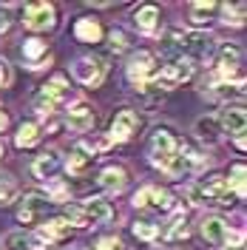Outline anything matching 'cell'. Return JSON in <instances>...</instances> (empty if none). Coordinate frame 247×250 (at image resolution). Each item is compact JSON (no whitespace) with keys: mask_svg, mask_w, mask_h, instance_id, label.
<instances>
[{"mask_svg":"<svg viewBox=\"0 0 247 250\" xmlns=\"http://www.w3.org/2000/svg\"><path fill=\"white\" fill-rule=\"evenodd\" d=\"M125 48H128V37H125V31L114 29L108 34V51H114V54H123Z\"/></svg>","mask_w":247,"mask_h":250,"instance_id":"cell-27","label":"cell"},{"mask_svg":"<svg viewBox=\"0 0 247 250\" xmlns=\"http://www.w3.org/2000/svg\"><path fill=\"white\" fill-rule=\"evenodd\" d=\"M6 29H9V15H6V12L0 9V34H3Z\"/></svg>","mask_w":247,"mask_h":250,"instance_id":"cell-36","label":"cell"},{"mask_svg":"<svg viewBox=\"0 0 247 250\" xmlns=\"http://www.w3.org/2000/svg\"><path fill=\"white\" fill-rule=\"evenodd\" d=\"M74 34L82 43H100L103 40V26L94 17H80L77 23H74Z\"/></svg>","mask_w":247,"mask_h":250,"instance_id":"cell-18","label":"cell"},{"mask_svg":"<svg viewBox=\"0 0 247 250\" xmlns=\"http://www.w3.org/2000/svg\"><path fill=\"white\" fill-rule=\"evenodd\" d=\"M134 236L142 239V242H154L156 236H159V225L156 222H148V219L145 222H137L134 225Z\"/></svg>","mask_w":247,"mask_h":250,"instance_id":"cell-26","label":"cell"},{"mask_svg":"<svg viewBox=\"0 0 247 250\" xmlns=\"http://www.w3.org/2000/svg\"><path fill=\"white\" fill-rule=\"evenodd\" d=\"M196 196L202 202H210V205H230V199H233L230 182L222 173H207L196 185Z\"/></svg>","mask_w":247,"mask_h":250,"instance_id":"cell-3","label":"cell"},{"mask_svg":"<svg viewBox=\"0 0 247 250\" xmlns=\"http://www.w3.org/2000/svg\"><path fill=\"white\" fill-rule=\"evenodd\" d=\"M34 108L40 111V114H51V111L57 108V105H54L51 100H46V97H37V100H34Z\"/></svg>","mask_w":247,"mask_h":250,"instance_id":"cell-34","label":"cell"},{"mask_svg":"<svg viewBox=\"0 0 247 250\" xmlns=\"http://www.w3.org/2000/svg\"><path fill=\"white\" fill-rule=\"evenodd\" d=\"M222 12H225V23H242L245 20V3H227V6H222Z\"/></svg>","mask_w":247,"mask_h":250,"instance_id":"cell-29","label":"cell"},{"mask_svg":"<svg viewBox=\"0 0 247 250\" xmlns=\"http://www.w3.org/2000/svg\"><path fill=\"white\" fill-rule=\"evenodd\" d=\"M236 148H239V151H245V148H247V140H245V134H239V137H236Z\"/></svg>","mask_w":247,"mask_h":250,"instance_id":"cell-37","label":"cell"},{"mask_svg":"<svg viewBox=\"0 0 247 250\" xmlns=\"http://www.w3.org/2000/svg\"><path fill=\"white\" fill-rule=\"evenodd\" d=\"M48 205H51V196H43V193H26L17 219H20V222H34L43 210H48Z\"/></svg>","mask_w":247,"mask_h":250,"instance_id":"cell-11","label":"cell"},{"mask_svg":"<svg viewBox=\"0 0 247 250\" xmlns=\"http://www.w3.org/2000/svg\"><path fill=\"white\" fill-rule=\"evenodd\" d=\"M68 125L74 131H88L94 125V108L88 103H74L71 111H68Z\"/></svg>","mask_w":247,"mask_h":250,"instance_id":"cell-15","label":"cell"},{"mask_svg":"<svg viewBox=\"0 0 247 250\" xmlns=\"http://www.w3.org/2000/svg\"><path fill=\"white\" fill-rule=\"evenodd\" d=\"M193 77V62L187 60V57H176V60L165 62L162 68H159V74H156L148 85H142V88H156V91H165V88H173V85H182L185 80Z\"/></svg>","mask_w":247,"mask_h":250,"instance_id":"cell-2","label":"cell"},{"mask_svg":"<svg viewBox=\"0 0 247 250\" xmlns=\"http://www.w3.org/2000/svg\"><path fill=\"white\" fill-rule=\"evenodd\" d=\"M230 250H245V248H242V245H233V248Z\"/></svg>","mask_w":247,"mask_h":250,"instance_id":"cell-40","label":"cell"},{"mask_svg":"<svg viewBox=\"0 0 247 250\" xmlns=\"http://www.w3.org/2000/svg\"><path fill=\"white\" fill-rule=\"evenodd\" d=\"M40 97H46V100H51V103L57 105L60 100L68 97V80L62 77V74H54V77L43 85V94H40Z\"/></svg>","mask_w":247,"mask_h":250,"instance_id":"cell-19","label":"cell"},{"mask_svg":"<svg viewBox=\"0 0 247 250\" xmlns=\"http://www.w3.org/2000/svg\"><path fill=\"white\" fill-rule=\"evenodd\" d=\"M46 54V43L43 40H29L26 46H23V57L31 62H37V57H43Z\"/></svg>","mask_w":247,"mask_h":250,"instance_id":"cell-28","label":"cell"},{"mask_svg":"<svg viewBox=\"0 0 247 250\" xmlns=\"http://www.w3.org/2000/svg\"><path fill=\"white\" fill-rule=\"evenodd\" d=\"M6 245H9V250H31V242L26 239V233H12L6 239Z\"/></svg>","mask_w":247,"mask_h":250,"instance_id":"cell-32","label":"cell"},{"mask_svg":"<svg viewBox=\"0 0 247 250\" xmlns=\"http://www.w3.org/2000/svg\"><path fill=\"white\" fill-rule=\"evenodd\" d=\"M40 236L46 239V242H62V239H68L71 236V225H68V219L65 216H57V219H48L46 225L40 228Z\"/></svg>","mask_w":247,"mask_h":250,"instance_id":"cell-14","label":"cell"},{"mask_svg":"<svg viewBox=\"0 0 247 250\" xmlns=\"http://www.w3.org/2000/svg\"><path fill=\"white\" fill-rule=\"evenodd\" d=\"M94 250H125V245L117 239V236H105V239H100L97 242V248Z\"/></svg>","mask_w":247,"mask_h":250,"instance_id":"cell-33","label":"cell"},{"mask_svg":"<svg viewBox=\"0 0 247 250\" xmlns=\"http://www.w3.org/2000/svg\"><path fill=\"white\" fill-rule=\"evenodd\" d=\"M233 190H236V196H245V165L239 162V165H233Z\"/></svg>","mask_w":247,"mask_h":250,"instance_id":"cell-31","label":"cell"},{"mask_svg":"<svg viewBox=\"0 0 247 250\" xmlns=\"http://www.w3.org/2000/svg\"><path fill=\"white\" fill-rule=\"evenodd\" d=\"M137 128H139V117L134 111L131 108L117 111V117L111 120V140H117V142L131 140V137L137 134Z\"/></svg>","mask_w":247,"mask_h":250,"instance_id":"cell-7","label":"cell"},{"mask_svg":"<svg viewBox=\"0 0 247 250\" xmlns=\"http://www.w3.org/2000/svg\"><path fill=\"white\" fill-rule=\"evenodd\" d=\"M134 20H137V26L142 31H154L156 23H159V9L156 6H139L134 12Z\"/></svg>","mask_w":247,"mask_h":250,"instance_id":"cell-22","label":"cell"},{"mask_svg":"<svg viewBox=\"0 0 247 250\" xmlns=\"http://www.w3.org/2000/svg\"><path fill=\"white\" fill-rule=\"evenodd\" d=\"M168 239H170V242L187 239V222H185V216H176V219H173V228L168 230Z\"/></svg>","mask_w":247,"mask_h":250,"instance_id":"cell-30","label":"cell"},{"mask_svg":"<svg viewBox=\"0 0 247 250\" xmlns=\"http://www.w3.org/2000/svg\"><path fill=\"white\" fill-rule=\"evenodd\" d=\"M134 205H137V208H151L156 213H168V210H173V196H170L168 190L156 188V185H145L142 190H137Z\"/></svg>","mask_w":247,"mask_h":250,"instance_id":"cell-4","label":"cell"},{"mask_svg":"<svg viewBox=\"0 0 247 250\" xmlns=\"http://www.w3.org/2000/svg\"><path fill=\"white\" fill-rule=\"evenodd\" d=\"M37 140H40V128H37V123H23L20 128H17V148H31V145H37Z\"/></svg>","mask_w":247,"mask_h":250,"instance_id":"cell-23","label":"cell"},{"mask_svg":"<svg viewBox=\"0 0 247 250\" xmlns=\"http://www.w3.org/2000/svg\"><path fill=\"white\" fill-rule=\"evenodd\" d=\"M57 171H60V156L54 154V151L40 154L37 159H34V165H31V173H34L37 179H51Z\"/></svg>","mask_w":247,"mask_h":250,"instance_id":"cell-17","label":"cell"},{"mask_svg":"<svg viewBox=\"0 0 247 250\" xmlns=\"http://www.w3.org/2000/svg\"><path fill=\"white\" fill-rule=\"evenodd\" d=\"M94 159H97L94 151H88L85 145H80L77 151L68 156V173H85L94 165Z\"/></svg>","mask_w":247,"mask_h":250,"instance_id":"cell-20","label":"cell"},{"mask_svg":"<svg viewBox=\"0 0 247 250\" xmlns=\"http://www.w3.org/2000/svg\"><path fill=\"white\" fill-rule=\"evenodd\" d=\"M216 12H219V3H213V0H196V3H190V20L196 26L207 23Z\"/></svg>","mask_w":247,"mask_h":250,"instance_id":"cell-21","label":"cell"},{"mask_svg":"<svg viewBox=\"0 0 247 250\" xmlns=\"http://www.w3.org/2000/svg\"><path fill=\"white\" fill-rule=\"evenodd\" d=\"M9 80H12V71H9V62H6L3 57H0V88H3V85H9Z\"/></svg>","mask_w":247,"mask_h":250,"instance_id":"cell-35","label":"cell"},{"mask_svg":"<svg viewBox=\"0 0 247 250\" xmlns=\"http://www.w3.org/2000/svg\"><path fill=\"white\" fill-rule=\"evenodd\" d=\"M100 185L105 190H111V193H123L128 188V171L120 168V165H108L105 171L100 173Z\"/></svg>","mask_w":247,"mask_h":250,"instance_id":"cell-13","label":"cell"},{"mask_svg":"<svg viewBox=\"0 0 247 250\" xmlns=\"http://www.w3.org/2000/svg\"><path fill=\"white\" fill-rule=\"evenodd\" d=\"M6 154V145H3V140H0V156Z\"/></svg>","mask_w":247,"mask_h":250,"instance_id":"cell-39","label":"cell"},{"mask_svg":"<svg viewBox=\"0 0 247 250\" xmlns=\"http://www.w3.org/2000/svg\"><path fill=\"white\" fill-rule=\"evenodd\" d=\"M227 134H245V125H247V114H245V108H239V105H227V108L219 114V120H216Z\"/></svg>","mask_w":247,"mask_h":250,"instance_id":"cell-10","label":"cell"},{"mask_svg":"<svg viewBox=\"0 0 247 250\" xmlns=\"http://www.w3.org/2000/svg\"><path fill=\"white\" fill-rule=\"evenodd\" d=\"M17 199V182L9 173H0V205H9Z\"/></svg>","mask_w":247,"mask_h":250,"instance_id":"cell-25","label":"cell"},{"mask_svg":"<svg viewBox=\"0 0 247 250\" xmlns=\"http://www.w3.org/2000/svg\"><path fill=\"white\" fill-rule=\"evenodd\" d=\"M74 77L82 83V85H88V88H97L103 77H105V65L100 60H91V57H82V60L74 62Z\"/></svg>","mask_w":247,"mask_h":250,"instance_id":"cell-8","label":"cell"},{"mask_svg":"<svg viewBox=\"0 0 247 250\" xmlns=\"http://www.w3.org/2000/svg\"><path fill=\"white\" fill-rule=\"evenodd\" d=\"M6 125H9V114H6V111L0 108V131H3Z\"/></svg>","mask_w":247,"mask_h":250,"instance_id":"cell-38","label":"cell"},{"mask_svg":"<svg viewBox=\"0 0 247 250\" xmlns=\"http://www.w3.org/2000/svg\"><path fill=\"white\" fill-rule=\"evenodd\" d=\"M111 216H114V210L105 199H88L82 205H68V210H65V219H68L71 228L74 225L88 228V225H97V222H108Z\"/></svg>","mask_w":247,"mask_h":250,"instance_id":"cell-1","label":"cell"},{"mask_svg":"<svg viewBox=\"0 0 247 250\" xmlns=\"http://www.w3.org/2000/svg\"><path fill=\"white\" fill-rule=\"evenodd\" d=\"M196 134H199L202 140H207V142L216 140V137H219L216 117H199V120H196Z\"/></svg>","mask_w":247,"mask_h":250,"instance_id":"cell-24","label":"cell"},{"mask_svg":"<svg viewBox=\"0 0 247 250\" xmlns=\"http://www.w3.org/2000/svg\"><path fill=\"white\" fill-rule=\"evenodd\" d=\"M242 51L236 46H222L219 48V60H216V74L225 80L230 77H242Z\"/></svg>","mask_w":247,"mask_h":250,"instance_id":"cell-9","label":"cell"},{"mask_svg":"<svg viewBox=\"0 0 247 250\" xmlns=\"http://www.w3.org/2000/svg\"><path fill=\"white\" fill-rule=\"evenodd\" d=\"M23 23L29 26L31 31H48L54 29V6L40 0V3H29L23 9Z\"/></svg>","mask_w":247,"mask_h":250,"instance_id":"cell-5","label":"cell"},{"mask_svg":"<svg viewBox=\"0 0 247 250\" xmlns=\"http://www.w3.org/2000/svg\"><path fill=\"white\" fill-rule=\"evenodd\" d=\"M156 74H159V62H156L154 54L151 51H137L131 65H128V77L139 83V85H148Z\"/></svg>","mask_w":247,"mask_h":250,"instance_id":"cell-6","label":"cell"},{"mask_svg":"<svg viewBox=\"0 0 247 250\" xmlns=\"http://www.w3.org/2000/svg\"><path fill=\"white\" fill-rule=\"evenodd\" d=\"M151 151H154V156L151 159H165V156H170V154H176L179 151V142H176V137L170 134L168 128H159L154 134V140H151Z\"/></svg>","mask_w":247,"mask_h":250,"instance_id":"cell-12","label":"cell"},{"mask_svg":"<svg viewBox=\"0 0 247 250\" xmlns=\"http://www.w3.org/2000/svg\"><path fill=\"white\" fill-rule=\"evenodd\" d=\"M202 236H205L210 245H225V242H227V225H225V219L207 216L202 222Z\"/></svg>","mask_w":247,"mask_h":250,"instance_id":"cell-16","label":"cell"}]
</instances>
